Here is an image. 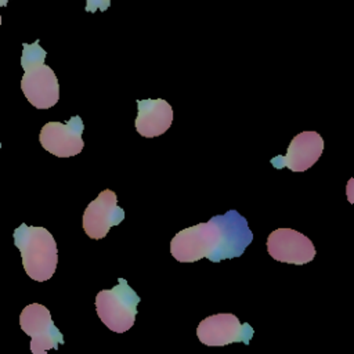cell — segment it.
Listing matches in <instances>:
<instances>
[{
    "mask_svg": "<svg viewBox=\"0 0 354 354\" xmlns=\"http://www.w3.org/2000/svg\"><path fill=\"white\" fill-rule=\"evenodd\" d=\"M252 241L246 218L231 209L177 232L170 242V253L180 263H195L203 257L218 263L242 256Z\"/></svg>",
    "mask_w": 354,
    "mask_h": 354,
    "instance_id": "cell-1",
    "label": "cell"
},
{
    "mask_svg": "<svg viewBox=\"0 0 354 354\" xmlns=\"http://www.w3.org/2000/svg\"><path fill=\"white\" fill-rule=\"evenodd\" d=\"M21 65L25 71L21 88L25 98L37 109H48L59 100V84L54 71L44 64L47 53L39 40L32 44L24 43Z\"/></svg>",
    "mask_w": 354,
    "mask_h": 354,
    "instance_id": "cell-2",
    "label": "cell"
},
{
    "mask_svg": "<svg viewBox=\"0 0 354 354\" xmlns=\"http://www.w3.org/2000/svg\"><path fill=\"white\" fill-rule=\"evenodd\" d=\"M14 243L21 253L28 277L37 282H44L53 277L58 263V250L55 239L44 227L22 223L14 230Z\"/></svg>",
    "mask_w": 354,
    "mask_h": 354,
    "instance_id": "cell-3",
    "label": "cell"
},
{
    "mask_svg": "<svg viewBox=\"0 0 354 354\" xmlns=\"http://www.w3.org/2000/svg\"><path fill=\"white\" fill-rule=\"evenodd\" d=\"M140 300V296L129 286L127 281L119 278L116 286L97 293V315L112 332L123 333L134 325Z\"/></svg>",
    "mask_w": 354,
    "mask_h": 354,
    "instance_id": "cell-4",
    "label": "cell"
},
{
    "mask_svg": "<svg viewBox=\"0 0 354 354\" xmlns=\"http://www.w3.org/2000/svg\"><path fill=\"white\" fill-rule=\"evenodd\" d=\"M21 329L30 336V351L44 354L50 348H58L64 344V336L54 325L48 308L39 303L28 304L19 315Z\"/></svg>",
    "mask_w": 354,
    "mask_h": 354,
    "instance_id": "cell-5",
    "label": "cell"
},
{
    "mask_svg": "<svg viewBox=\"0 0 354 354\" xmlns=\"http://www.w3.org/2000/svg\"><path fill=\"white\" fill-rule=\"evenodd\" d=\"M254 330L248 324H241L238 317L221 313L206 317L196 328V336L205 346H225L234 342H243L246 346L253 337Z\"/></svg>",
    "mask_w": 354,
    "mask_h": 354,
    "instance_id": "cell-6",
    "label": "cell"
},
{
    "mask_svg": "<svg viewBox=\"0 0 354 354\" xmlns=\"http://www.w3.org/2000/svg\"><path fill=\"white\" fill-rule=\"evenodd\" d=\"M84 124L79 115L72 116L66 123L48 122L40 130V144L51 155L69 158L82 152L84 142L82 133Z\"/></svg>",
    "mask_w": 354,
    "mask_h": 354,
    "instance_id": "cell-7",
    "label": "cell"
},
{
    "mask_svg": "<svg viewBox=\"0 0 354 354\" xmlns=\"http://www.w3.org/2000/svg\"><path fill=\"white\" fill-rule=\"evenodd\" d=\"M268 254L281 263L307 264L315 257V248L310 238L292 228H277L267 238Z\"/></svg>",
    "mask_w": 354,
    "mask_h": 354,
    "instance_id": "cell-8",
    "label": "cell"
},
{
    "mask_svg": "<svg viewBox=\"0 0 354 354\" xmlns=\"http://www.w3.org/2000/svg\"><path fill=\"white\" fill-rule=\"evenodd\" d=\"M124 220V210L118 206V196L112 189H104L91 201L83 213V230L91 239H102L111 227Z\"/></svg>",
    "mask_w": 354,
    "mask_h": 354,
    "instance_id": "cell-9",
    "label": "cell"
},
{
    "mask_svg": "<svg viewBox=\"0 0 354 354\" xmlns=\"http://www.w3.org/2000/svg\"><path fill=\"white\" fill-rule=\"evenodd\" d=\"M322 151L324 140L317 131H301L292 138L285 155H277L270 162L275 169L306 171L321 158Z\"/></svg>",
    "mask_w": 354,
    "mask_h": 354,
    "instance_id": "cell-10",
    "label": "cell"
},
{
    "mask_svg": "<svg viewBox=\"0 0 354 354\" xmlns=\"http://www.w3.org/2000/svg\"><path fill=\"white\" fill-rule=\"evenodd\" d=\"M136 130L140 136L152 138L162 136L171 126L173 109L166 100H138Z\"/></svg>",
    "mask_w": 354,
    "mask_h": 354,
    "instance_id": "cell-11",
    "label": "cell"
},
{
    "mask_svg": "<svg viewBox=\"0 0 354 354\" xmlns=\"http://www.w3.org/2000/svg\"><path fill=\"white\" fill-rule=\"evenodd\" d=\"M111 4V0H86V11L95 12L97 10L105 11Z\"/></svg>",
    "mask_w": 354,
    "mask_h": 354,
    "instance_id": "cell-12",
    "label": "cell"
},
{
    "mask_svg": "<svg viewBox=\"0 0 354 354\" xmlns=\"http://www.w3.org/2000/svg\"><path fill=\"white\" fill-rule=\"evenodd\" d=\"M10 0H0V7H4V6H7V3H8Z\"/></svg>",
    "mask_w": 354,
    "mask_h": 354,
    "instance_id": "cell-13",
    "label": "cell"
},
{
    "mask_svg": "<svg viewBox=\"0 0 354 354\" xmlns=\"http://www.w3.org/2000/svg\"><path fill=\"white\" fill-rule=\"evenodd\" d=\"M0 25H1V15H0Z\"/></svg>",
    "mask_w": 354,
    "mask_h": 354,
    "instance_id": "cell-14",
    "label": "cell"
},
{
    "mask_svg": "<svg viewBox=\"0 0 354 354\" xmlns=\"http://www.w3.org/2000/svg\"><path fill=\"white\" fill-rule=\"evenodd\" d=\"M0 148H1V144H0Z\"/></svg>",
    "mask_w": 354,
    "mask_h": 354,
    "instance_id": "cell-15",
    "label": "cell"
}]
</instances>
